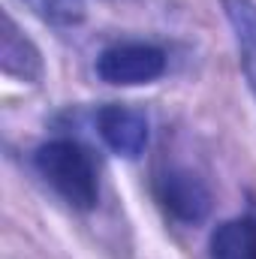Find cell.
<instances>
[{
  "mask_svg": "<svg viewBox=\"0 0 256 259\" xmlns=\"http://www.w3.org/2000/svg\"><path fill=\"white\" fill-rule=\"evenodd\" d=\"M36 172L64 196L66 202L78 211H91L100 202V187H97V172L91 157L69 139H55L39 145L33 154Z\"/></svg>",
  "mask_w": 256,
  "mask_h": 259,
  "instance_id": "1",
  "label": "cell"
},
{
  "mask_svg": "<svg viewBox=\"0 0 256 259\" xmlns=\"http://www.w3.org/2000/svg\"><path fill=\"white\" fill-rule=\"evenodd\" d=\"M166 69V55L157 46L124 42L112 46L97 58V75L109 84H148Z\"/></svg>",
  "mask_w": 256,
  "mask_h": 259,
  "instance_id": "2",
  "label": "cell"
},
{
  "mask_svg": "<svg viewBox=\"0 0 256 259\" xmlns=\"http://www.w3.org/2000/svg\"><path fill=\"white\" fill-rule=\"evenodd\" d=\"M163 208L181 223H202L211 211V190L190 169H169L157 181Z\"/></svg>",
  "mask_w": 256,
  "mask_h": 259,
  "instance_id": "3",
  "label": "cell"
},
{
  "mask_svg": "<svg viewBox=\"0 0 256 259\" xmlns=\"http://www.w3.org/2000/svg\"><path fill=\"white\" fill-rule=\"evenodd\" d=\"M97 130L103 142L118 157H127V160H136L148 145V121L142 112L130 106H118V103L103 106L97 112Z\"/></svg>",
  "mask_w": 256,
  "mask_h": 259,
  "instance_id": "4",
  "label": "cell"
},
{
  "mask_svg": "<svg viewBox=\"0 0 256 259\" xmlns=\"http://www.w3.org/2000/svg\"><path fill=\"white\" fill-rule=\"evenodd\" d=\"M0 66L6 75H15L21 81H36L42 75L39 49L18 30V24L6 12L0 18Z\"/></svg>",
  "mask_w": 256,
  "mask_h": 259,
  "instance_id": "5",
  "label": "cell"
},
{
  "mask_svg": "<svg viewBox=\"0 0 256 259\" xmlns=\"http://www.w3.org/2000/svg\"><path fill=\"white\" fill-rule=\"evenodd\" d=\"M211 259H256V217L226 220L211 232Z\"/></svg>",
  "mask_w": 256,
  "mask_h": 259,
  "instance_id": "6",
  "label": "cell"
},
{
  "mask_svg": "<svg viewBox=\"0 0 256 259\" xmlns=\"http://www.w3.org/2000/svg\"><path fill=\"white\" fill-rule=\"evenodd\" d=\"M223 9H226V18L235 30L244 75L256 94V3L253 0H223Z\"/></svg>",
  "mask_w": 256,
  "mask_h": 259,
  "instance_id": "7",
  "label": "cell"
},
{
  "mask_svg": "<svg viewBox=\"0 0 256 259\" xmlns=\"http://www.w3.org/2000/svg\"><path fill=\"white\" fill-rule=\"evenodd\" d=\"M27 3L39 18L55 24H75L84 15V0H21Z\"/></svg>",
  "mask_w": 256,
  "mask_h": 259,
  "instance_id": "8",
  "label": "cell"
}]
</instances>
